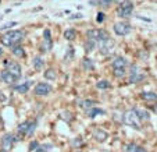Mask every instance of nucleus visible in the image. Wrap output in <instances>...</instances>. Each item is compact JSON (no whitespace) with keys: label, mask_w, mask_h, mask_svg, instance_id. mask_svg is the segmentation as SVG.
Listing matches in <instances>:
<instances>
[{"label":"nucleus","mask_w":157,"mask_h":152,"mask_svg":"<svg viewBox=\"0 0 157 152\" xmlns=\"http://www.w3.org/2000/svg\"><path fill=\"white\" fill-rule=\"evenodd\" d=\"M25 38V32L21 30H15V31H9L2 36V43L4 46H14V45H20L22 39Z\"/></svg>","instance_id":"nucleus-1"},{"label":"nucleus","mask_w":157,"mask_h":152,"mask_svg":"<svg viewBox=\"0 0 157 152\" xmlns=\"http://www.w3.org/2000/svg\"><path fill=\"white\" fill-rule=\"evenodd\" d=\"M111 66H113V71L116 77H124L125 70H127V66H128V60L122 56H117L113 60Z\"/></svg>","instance_id":"nucleus-2"},{"label":"nucleus","mask_w":157,"mask_h":152,"mask_svg":"<svg viewBox=\"0 0 157 152\" xmlns=\"http://www.w3.org/2000/svg\"><path fill=\"white\" fill-rule=\"evenodd\" d=\"M122 122H124V124L129 126V127L135 128V130H140V127H142V124H140V120L139 117L136 116V113H135V110H128L124 113V117H122Z\"/></svg>","instance_id":"nucleus-3"},{"label":"nucleus","mask_w":157,"mask_h":152,"mask_svg":"<svg viewBox=\"0 0 157 152\" xmlns=\"http://www.w3.org/2000/svg\"><path fill=\"white\" fill-rule=\"evenodd\" d=\"M98 45L103 54H111L114 52V49H116V42H114V39L110 38V36L109 38L100 39V41L98 42Z\"/></svg>","instance_id":"nucleus-4"},{"label":"nucleus","mask_w":157,"mask_h":152,"mask_svg":"<svg viewBox=\"0 0 157 152\" xmlns=\"http://www.w3.org/2000/svg\"><path fill=\"white\" fill-rule=\"evenodd\" d=\"M3 66H6V70L15 78V80H20L22 71H21V66L17 62H10V60H3Z\"/></svg>","instance_id":"nucleus-5"},{"label":"nucleus","mask_w":157,"mask_h":152,"mask_svg":"<svg viewBox=\"0 0 157 152\" xmlns=\"http://www.w3.org/2000/svg\"><path fill=\"white\" fill-rule=\"evenodd\" d=\"M132 27H131L129 22H125V21H120V22H116L113 25V31L116 32V35L118 36H125L131 32Z\"/></svg>","instance_id":"nucleus-6"},{"label":"nucleus","mask_w":157,"mask_h":152,"mask_svg":"<svg viewBox=\"0 0 157 152\" xmlns=\"http://www.w3.org/2000/svg\"><path fill=\"white\" fill-rule=\"evenodd\" d=\"M143 78H145V74L140 71L139 67L133 64V66L131 67V73H129V82L131 84H138V82H140Z\"/></svg>","instance_id":"nucleus-7"},{"label":"nucleus","mask_w":157,"mask_h":152,"mask_svg":"<svg viewBox=\"0 0 157 152\" xmlns=\"http://www.w3.org/2000/svg\"><path fill=\"white\" fill-rule=\"evenodd\" d=\"M132 11H133V4L131 3L129 0H127L122 6L118 7L117 14H118V17H121V18H127V17H129V15L132 14Z\"/></svg>","instance_id":"nucleus-8"},{"label":"nucleus","mask_w":157,"mask_h":152,"mask_svg":"<svg viewBox=\"0 0 157 152\" xmlns=\"http://www.w3.org/2000/svg\"><path fill=\"white\" fill-rule=\"evenodd\" d=\"M15 141H18V138L15 137V135H13V134L3 135V138H2V148H3V151H6V152L11 151Z\"/></svg>","instance_id":"nucleus-9"},{"label":"nucleus","mask_w":157,"mask_h":152,"mask_svg":"<svg viewBox=\"0 0 157 152\" xmlns=\"http://www.w3.org/2000/svg\"><path fill=\"white\" fill-rule=\"evenodd\" d=\"M86 35H88L89 41H96V42H99L100 39L109 38V34L103 30H89L88 32H86Z\"/></svg>","instance_id":"nucleus-10"},{"label":"nucleus","mask_w":157,"mask_h":152,"mask_svg":"<svg viewBox=\"0 0 157 152\" xmlns=\"http://www.w3.org/2000/svg\"><path fill=\"white\" fill-rule=\"evenodd\" d=\"M52 91V85L46 82H38L35 86V94L39 96H46Z\"/></svg>","instance_id":"nucleus-11"},{"label":"nucleus","mask_w":157,"mask_h":152,"mask_svg":"<svg viewBox=\"0 0 157 152\" xmlns=\"http://www.w3.org/2000/svg\"><path fill=\"white\" fill-rule=\"evenodd\" d=\"M31 85H32V81H25V82H22V84H17V85L14 86V90L20 94H27L28 91H29Z\"/></svg>","instance_id":"nucleus-12"},{"label":"nucleus","mask_w":157,"mask_h":152,"mask_svg":"<svg viewBox=\"0 0 157 152\" xmlns=\"http://www.w3.org/2000/svg\"><path fill=\"white\" fill-rule=\"evenodd\" d=\"M11 53H13V56L18 57V59H21V57L25 56V50H24V48H22L21 45H14V46H11Z\"/></svg>","instance_id":"nucleus-13"},{"label":"nucleus","mask_w":157,"mask_h":152,"mask_svg":"<svg viewBox=\"0 0 157 152\" xmlns=\"http://www.w3.org/2000/svg\"><path fill=\"white\" fill-rule=\"evenodd\" d=\"M0 78H2V80H3L6 84H14L15 81H17L9 71H7V70H3V71L0 73Z\"/></svg>","instance_id":"nucleus-14"},{"label":"nucleus","mask_w":157,"mask_h":152,"mask_svg":"<svg viewBox=\"0 0 157 152\" xmlns=\"http://www.w3.org/2000/svg\"><path fill=\"white\" fill-rule=\"evenodd\" d=\"M125 152H147V151H146L145 148H142V146L136 145V144L131 142L125 146Z\"/></svg>","instance_id":"nucleus-15"},{"label":"nucleus","mask_w":157,"mask_h":152,"mask_svg":"<svg viewBox=\"0 0 157 152\" xmlns=\"http://www.w3.org/2000/svg\"><path fill=\"white\" fill-rule=\"evenodd\" d=\"M93 137H95L98 141H106L107 137H109V134H107L104 130H100V128H99V130H96V131L93 133Z\"/></svg>","instance_id":"nucleus-16"},{"label":"nucleus","mask_w":157,"mask_h":152,"mask_svg":"<svg viewBox=\"0 0 157 152\" xmlns=\"http://www.w3.org/2000/svg\"><path fill=\"white\" fill-rule=\"evenodd\" d=\"M135 110V113H136V116L139 117V120L142 122V120H149V117H150V114H149L147 110H143V109H133Z\"/></svg>","instance_id":"nucleus-17"},{"label":"nucleus","mask_w":157,"mask_h":152,"mask_svg":"<svg viewBox=\"0 0 157 152\" xmlns=\"http://www.w3.org/2000/svg\"><path fill=\"white\" fill-rule=\"evenodd\" d=\"M64 38L67 39V41H74V39L77 38V31H75L74 28H68V30H65Z\"/></svg>","instance_id":"nucleus-18"},{"label":"nucleus","mask_w":157,"mask_h":152,"mask_svg":"<svg viewBox=\"0 0 157 152\" xmlns=\"http://www.w3.org/2000/svg\"><path fill=\"white\" fill-rule=\"evenodd\" d=\"M43 75H44V78H46V80H49V81H54L57 78V73H56V70H54V69L46 70Z\"/></svg>","instance_id":"nucleus-19"},{"label":"nucleus","mask_w":157,"mask_h":152,"mask_svg":"<svg viewBox=\"0 0 157 152\" xmlns=\"http://www.w3.org/2000/svg\"><path fill=\"white\" fill-rule=\"evenodd\" d=\"M28 131H29V122H24L18 126V133H20V134L27 135Z\"/></svg>","instance_id":"nucleus-20"},{"label":"nucleus","mask_w":157,"mask_h":152,"mask_svg":"<svg viewBox=\"0 0 157 152\" xmlns=\"http://www.w3.org/2000/svg\"><path fill=\"white\" fill-rule=\"evenodd\" d=\"M104 113V110H101V109H99L98 106H95V107H92V109H89L88 110V114H89V117H96L98 114H103Z\"/></svg>","instance_id":"nucleus-21"},{"label":"nucleus","mask_w":157,"mask_h":152,"mask_svg":"<svg viewBox=\"0 0 157 152\" xmlns=\"http://www.w3.org/2000/svg\"><path fill=\"white\" fill-rule=\"evenodd\" d=\"M142 99H145V101H147V102H154V101H157V95L153 92H143Z\"/></svg>","instance_id":"nucleus-22"},{"label":"nucleus","mask_w":157,"mask_h":152,"mask_svg":"<svg viewBox=\"0 0 157 152\" xmlns=\"http://www.w3.org/2000/svg\"><path fill=\"white\" fill-rule=\"evenodd\" d=\"M43 66H44V62H43V59L42 57H35L33 59V67H35V70H42L43 69Z\"/></svg>","instance_id":"nucleus-23"},{"label":"nucleus","mask_w":157,"mask_h":152,"mask_svg":"<svg viewBox=\"0 0 157 152\" xmlns=\"http://www.w3.org/2000/svg\"><path fill=\"white\" fill-rule=\"evenodd\" d=\"M52 46H53V43H52V39H44L43 43H42V46H40V50L42 52H49L52 49Z\"/></svg>","instance_id":"nucleus-24"},{"label":"nucleus","mask_w":157,"mask_h":152,"mask_svg":"<svg viewBox=\"0 0 157 152\" xmlns=\"http://www.w3.org/2000/svg\"><path fill=\"white\" fill-rule=\"evenodd\" d=\"M79 105H81V107H83V109L89 110V109H92V107H95L96 102H93V101H82Z\"/></svg>","instance_id":"nucleus-25"},{"label":"nucleus","mask_w":157,"mask_h":152,"mask_svg":"<svg viewBox=\"0 0 157 152\" xmlns=\"http://www.w3.org/2000/svg\"><path fill=\"white\" fill-rule=\"evenodd\" d=\"M82 66L85 67L86 70H93V69H95V63H93L90 59H83Z\"/></svg>","instance_id":"nucleus-26"},{"label":"nucleus","mask_w":157,"mask_h":152,"mask_svg":"<svg viewBox=\"0 0 157 152\" xmlns=\"http://www.w3.org/2000/svg\"><path fill=\"white\" fill-rule=\"evenodd\" d=\"M96 86H98L99 90H107V88H110V82L109 81H99L98 84H96Z\"/></svg>","instance_id":"nucleus-27"},{"label":"nucleus","mask_w":157,"mask_h":152,"mask_svg":"<svg viewBox=\"0 0 157 152\" xmlns=\"http://www.w3.org/2000/svg\"><path fill=\"white\" fill-rule=\"evenodd\" d=\"M74 54H75L74 48H68V49H67V54H65L64 60H65V62H68L70 59H72V57H74Z\"/></svg>","instance_id":"nucleus-28"},{"label":"nucleus","mask_w":157,"mask_h":152,"mask_svg":"<svg viewBox=\"0 0 157 152\" xmlns=\"http://www.w3.org/2000/svg\"><path fill=\"white\" fill-rule=\"evenodd\" d=\"M15 25H17V21H10V22H6V24L2 25V27H0V31H3V30H9V28L15 27Z\"/></svg>","instance_id":"nucleus-29"},{"label":"nucleus","mask_w":157,"mask_h":152,"mask_svg":"<svg viewBox=\"0 0 157 152\" xmlns=\"http://www.w3.org/2000/svg\"><path fill=\"white\" fill-rule=\"evenodd\" d=\"M49 148H52V145H42V146H38L33 152H49L48 151Z\"/></svg>","instance_id":"nucleus-30"},{"label":"nucleus","mask_w":157,"mask_h":152,"mask_svg":"<svg viewBox=\"0 0 157 152\" xmlns=\"http://www.w3.org/2000/svg\"><path fill=\"white\" fill-rule=\"evenodd\" d=\"M35 128H36V122H31L29 123V131H28L27 135H32L33 131H35Z\"/></svg>","instance_id":"nucleus-31"},{"label":"nucleus","mask_w":157,"mask_h":152,"mask_svg":"<svg viewBox=\"0 0 157 152\" xmlns=\"http://www.w3.org/2000/svg\"><path fill=\"white\" fill-rule=\"evenodd\" d=\"M111 3H113V0H100V6L103 7H110Z\"/></svg>","instance_id":"nucleus-32"},{"label":"nucleus","mask_w":157,"mask_h":152,"mask_svg":"<svg viewBox=\"0 0 157 152\" xmlns=\"http://www.w3.org/2000/svg\"><path fill=\"white\" fill-rule=\"evenodd\" d=\"M38 141H32V142L29 144V151H35L36 148H38Z\"/></svg>","instance_id":"nucleus-33"},{"label":"nucleus","mask_w":157,"mask_h":152,"mask_svg":"<svg viewBox=\"0 0 157 152\" xmlns=\"http://www.w3.org/2000/svg\"><path fill=\"white\" fill-rule=\"evenodd\" d=\"M82 140L81 138H75V141H72V146H79V145H82Z\"/></svg>","instance_id":"nucleus-34"},{"label":"nucleus","mask_w":157,"mask_h":152,"mask_svg":"<svg viewBox=\"0 0 157 152\" xmlns=\"http://www.w3.org/2000/svg\"><path fill=\"white\" fill-rule=\"evenodd\" d=\"M43 36H44V39H50V38H52L50 31H49V30H44V31H43Z\"/></svg>","instance_id":"nucleus-35"},{"label":"nucleus","mask_w":157,"mask_h":152,"mask_svg":"<svg viewBox=\"0 0 157 152\" xmlns=\"http://www.w3.org/2000/svg\"><path fill=\"white\" fill-rule=\"evenodd\" d=\"M104 17H106V15H104L103 13H99V14H98V22H103Z\"/></svg>","instance_id":"nucleus-36"},{"label":"nucleus","mask_w":157,"mask_h":152,"mask_svg":"<svg viewBox=\"0 0 157 152\" xmlns=\"http://www.w3.org/2000/svg\"><path fill=\"white\" fill-rule=\"evenodd\" d=\"M114 2H116V4L120 7V6H122V4H124L125 2H127V0H114Z\"/></svg>","instance_id":"nucleus-37"},{"label":"nucleus","mask_w":157,"mask_h":152,"mask_svg":"<svg viewBox=\"0 0 157 152\" xmlns=\"http://www.w3.org/2000/svg\"><path fill=\"white\" fill-rule=\"evenodd\" d=\"M81 17H82V14H72L70 18H71V20H77V18H81Z\"/></svg>","instance_id":"nucleus-38"},{"label":"nucleus","mask_w":157,"mask_h":152,"mask_svg":"<svg viewBox=\"0 0 157 152\" xmlns=\"http://www.w3.org/2000/svg\"><path fill=\"white\" fill-rule=\"evenodd\" d=\"M3 53H4V50H3V49H2V48H0V57L3 56Z\"/></svg>","instance_id":"nucleus-39"},{"label":"nucleus","mask_w":157,"mask_h":152,"mask_svg":"<svg viewBox=\"0 0 157 152\" xmlns=\"http://www.w3.org/2000/svg\"><path fill=\"white\" fill-rule=\"evenodd\" d=\"M3 20V14H0V21Z\"/></svg>","instance_id":"nucleus-40"},{"label":"nucleus","mask_w":157,"mask_h":152,"mask_svg":"<svg viewBox=\"0 0 157 152\" xmlns=\"http://www.w3.org/2000/svg\"><path fill=\"white\" fill-rule=\"evenodd\" d=\"M0 2H2V0H0Z\"/></svg>","instance_id":"nucleus-41"}]
</instances>
